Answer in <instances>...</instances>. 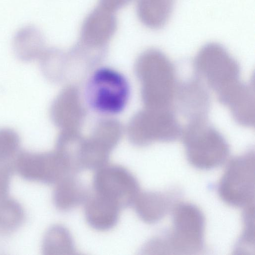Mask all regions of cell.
I'll return each instance as SVG.
<instances>
[{
  "instance_id": "15",
  "label": "cell",
  "mask_w": 255,
  "mask_h": 255,
  "mask_svg": "<svg viewBox=\"0 0 255 255\" xmlns=\"http://www.w3.org/2000/svg\"><path fill=\"white\" fill-rule=\"evenodd\" d=\"M112 12L101 6L90 14L83 24L82 32L86 41L100 43L113 34L116 22Z\"/></svg>"
},
{
  "instance_id": "13",
  "label": "cell",
  "mask_w": 255,
  "mask_h": 255,
  "mask_svg": "<svg viewBox=\"0 0 255 255\" xmlns=\"http://www.w3.org/2000/svg\"><path fill=\"white\" fill-rule=\"evenodd\" d=\"M230 111L238 124L252 127L255 125V92L254 85L243 82L223 103Z\"/></svg>"
},
{
  "instance_id": "19",
  "label": "cell",
  "mask_w": 255,
  "mask_h": 255,
  "mask_svg": "<svg viewBox=\"0 0 255 255\" xmlns=\"http://www.w3.org/2000/svg\"><path fill=\"white\" fill-rule=\"evenodd\" d=\"M24 212L21 205L7 197L0 200V233L7 234L16 230L22 224Z\"/></svg>"
},
{
  "instance_id": "12",
  "label": "cell",
  "mask_w": 255,
  "mask_h": 255,
  "mask_svg": "<svg viewBox=\"0 0 255 255\" xmlns=\"http://www.w3.org/2000/svg\"><path fill=\"white\" fill-rule=\"evenodd\" d=\"M75 174H68L56 184L53 201L56 208L68 211L84 203L90 194L88 189Z\"/></svg>"
},
{
  "instance_id": "4",
  "label": "cell",
  "mask_w": 255,
  "mask_h": 255,
  "mask_svg": "<svg viewBox=\"0 0 255 255\" xmlns=\"http://www.w3.org/2000/svg\"><path fill=\"white\" fill-rule=\"evenodd\" d=\"M142 64L147 101L153 109L170 108L178 86L174 65L164 53L155 49L144 55Z\"/></svg>"
},
{
  "instance_id": "9",
  "label": "cell",
  "mask_w": 255,
  "mask_h": 255,
  "mask_svg": "<svg viewBox=\"0 0 255 255\" xmlns=\"http://www.w3.org/2000/svg\"><path fill=\"white\" fill-rule=\"evenodd\" d=\"M144 118L141 143L172 141L181 135L182 129L170 108L153 109Z\"/></svg>"
},
{
  "instance_id": "3",
  "label": "cell",
  "mask_w": 255,
  "mask_h": 255,
  "mask_svg": "<svg viewBox=\"0 0 255 255\" xmlns=\"http://www.w3.org/2000/svg\"><path fill=\"white\" fill-rule=\"evenodd\" d=\"M194 67L200 78L205 80L217 97L241 81L239 63L219 43L212 42L203 46L195 58Z\"/></svg>"
},
{
  "instance_id": "8",
  "label": "cell",
  "mask_w": 255,
  "mask_h": 255,
  "mask_svg": "<svg viewBox=\"0 0 255 255\" xmlns=\"http://www.w3.org/2000/svg\"><path fill=\"white\" fill-rule=\"evenodd\" d=\"M13 165L23 179L48 184H55L71 173L58 152L22 151L16 155Z\"/></svg>"
},
{
  "instance_id": "21",
  "label": "cell",
  "mask_w": 255,
  "mask_h": 255,
  "mask_svg": "<svg viewBox=\"0 0 255 255\" xmlns=\"http://www.w3.org/2000/svg\"><path fill=\"white\" fill-rule=\"evenodd\" d=\"M244 228L239 241L237 251H249L254 249V204L246 207L244 214ZM251 251V250H250Z\"/></svg>"
},
{
  "instance_id": "6",
  "label": "cell",
  "mask_w": 255,
  "mask_h": 255,
  "mask_svg": "<svg viewBox=\"0 0 255 255\" xmlns=\"http://www.w3.org/2000/svg\"><path fill=\"white\" fill-rule=\"evenodd\" d=\"M218 192L226 203L235 207L254 204L255 155L250 151L233 159L220 181Z\"/></svg>"
},
{
  "instance_id": "5",
  "label": "cell",
  "mask_w": 255,
  "mask_h": 255,
  "mask_svg": "<svg viewBox=\"0 0 255 255\" xmlns=\"http://www.w3.org/2000/svg\"><path fill=\"white\" fill-rule=\"evenodd\" d=\"M205 221L201 211L189 203L177 204L173 210V228L166 239H161L164 252L192 254L204 246Z\"/></svg>"
},
{
  "instance_id": "16",
  "label": "cell",
  "mask_w": 255,
  "mask_h": 255,
  "mask_svg": "<svg viewBox=\"0 0 255 255\" xmlns=\"http://www.w3.org/2000/svg\"><path fill=\"white\" fill-rule=\"evenodd\" d=\"M174 0H138V16L147 27L152 29L163 27L168 20Z\"/></svg>"
},
{
  "instance_id": "1",
  "label": "cell",
  "mask_w": 255,
  "mask_h": 255,
  "mask_svg": "<svg viewBox=\"0 0 255 255\" xmlns=\"http://www.w3.org/2000/svg\"><path fill=\"white\" fill-rule=\"evenodd\" d=\"M189 162L202 169H210L223 164L229 154V146L218 130L206 119L189 121L181 135Z\"/></svg>"
},
{
  "instance_id": "17",
  "label": "cell",
  "mask_w": 255,
  "mask_h": 255,
  "mask_svg": "<svg viewBox=\"0 0 255 255\" xmlns=\"http://www.w3.org/2000/svg\"><path fill=\"white\" fill-rule=\"evenodd\" d=\"M43 45L40 33L32 25L20 29L15 34L13 46L16 57L22 61H30L40 54Z\"/></svg>"
},
{
  "instance_id": "20",
  "label": "cell",
  "mask_w": 255,
  "mask_h": 255,
  "mask_svg": "<svg viewBox=\"0 0 255 255\" xmlns=\"http://www.w3.org/2000/svg\"><path fill=\"white\" fill-rule=\"evenodd\" d=\"M20 145L18 134L13 129L0 128V164L8 163L18 153Z\"/></svg>"
},
{
  "instance_id": "2",
  "label": "cell",
  "mask_w": 255,
  "mask_h": 255,
  "mask_svg": "<svg viewBox=\"0 0 255 255\" xmlns=\"http://www.w3.org/2000/svg\"><path fill=\"white\" fill-rule=\"evenodd\" d=\"M130 91L129 83L123 74L111 67H102L90 76L85 95L88 105L95 112L113 116L126 109Z\"/></svg>"
},
{
  "instance_id": "23",
  "label": "cell",
  "mask_w": 255,
  "mask_h": 255,
  "mask_svg": "<svg viewBox=\"0 0 255 255\" xmlns=\"http://www.w3.org/2000/svg\"><path fill=\"white\" fill-rule=\"evenodd\" d=\"M130 0H101V6L112 11H114L126 4Z\"/></svg>"
},
{
  "instance_id": "14",
  "label": "cell",
  "mask_w": 255,
  "mask_h": 255,
  "mask_svg": "<svg viewBox=\"0 0 255 255\" xmlns=\"http://www.w3.org/2000/svg\"><path fill=\"white\" fill-rule=\"evenodd\" d=\"M170 200L166 195L153 191L139 192L132 205L138 217L148 224L156 223L167 213Z\"/></svg>"
},
{
  "instance_id": "10",
  "label": "cell",
  "mask_w": 255,
  "mask_h": 255,
  "mask_svg": "<svg viewBox=\"0 0 255 255\" xmlns=\"http://www.w3.org/2000/svg\"><path fill=\"white\" fill-rule=\"evenodd\" d=\"M189 121L206 119L210 107L207 90L198 77L178 84L175 99Z\"/></svg>"
},
{
  "instance_id": "18",
  "label": "cell",
  "mask_w": 255,
  "mask_h": 255,
  "mask_svg": "<svg viewBox=\"0 0 255 255\" xmlns=\"http://www.w3.org/2000/svg\"><path fill=\"white\" fill-rule=\"evenodd\" d=\"M42 251L46 255H69L76 254L72 235L65 226L57 224L48 229L44 235Z\"/></svg>"
},
{
  "instance_id": "22",
  "label": "cell",
  "mask_w": 255,
  "mask_h": 255,
  "mask_svg": "<svg viewBox=\"0 0 255 255\" xmlns=\"http://www.w3.org/2000/svg\"><path fill=\"white\" fill-rule=\"evenodd\" d=\"M13 168L8 162L0 164V200L7 197Z\"/></svg>"
},
{
  "instance_id": "7",
  "label": "cell",
  "mask_w": 255,
  "mask_h": 255,
  "mask_svg": "<svg viewBox=\"0 0 255 255\" xmlns=\"http://www.w3.org/2000/svg\"><path fill=\"white\" fill-rule=\"evenodd\" d=\"M94 192L117 204L121 209L133 205L140 192L135 176L119 164H108L96 170L93 179Z\"/></svg>"
},
{
  "instance_id": "11",
  "label": "cell",
  "mask_w": 255,
  "mask_h": 255,
  "mask_svg": "<svg viewBox=\"0 0 255 255\" xmlns=\"http://www.w3.org/2000/svg\"><path fill=\"white\" fill-rule=\"evenodd\" d=\"M84 204L86 220L93 229L106 231L118 223L121 208L107 198L94 192L90 193Z\"/></svg>"
}]
</instances>
